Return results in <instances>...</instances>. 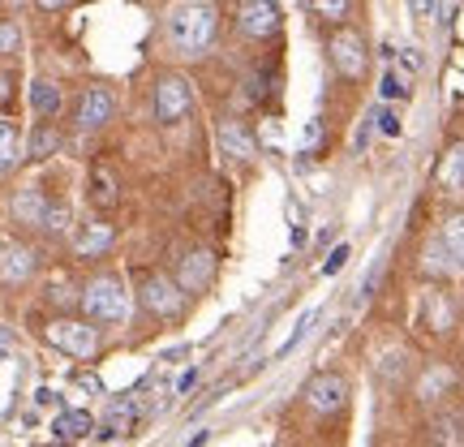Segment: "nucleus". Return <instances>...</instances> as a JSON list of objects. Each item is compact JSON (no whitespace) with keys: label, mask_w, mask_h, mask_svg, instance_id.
<instances>
[{"label":"nucleus","mask_w":464,"mask_h":447,"mask_svg":"<svg viewBox=\"0 0 464 447\" xmlns=\"http://www.w3.org/2000/svg\"><path fill=\"white\" fill-rule=\"evenodd\" d=\"M168 39L181 56H198V52L211 48L216 39V9L207 0H189V5H177L168 14Z\"/></svg>","instance_id":"obj_1"},{"label":"nucleus","mask_w":464,"mask_h":447,"mask_svg":"<svg viewBox=\"0 0 464 447\" xmlns=\"http://www.w3.org/2000/svg\"><path fill=\"white\" fill-rule=\"evenodd\" d=\"M82 310L91 323H121V318L130 315V293H125V284L116 280V276H100V280L86 284Z\"/></svg>","instance_id":"obj_2"},{"label":"nucleus","mask_w":464,"mask_h":447,"mask_svg":"<svg viewBox=\"0 0 464 447\" xmlns=\"http://www.w3.org/2000/svg\"><path fill=\"white\" fill-rule=\"evenodd\" d=\"M189 103H194V91H189V83H185V78L164 73V78L155 83V112H160V121H164V125H177V121L189 112Z\"/></svg>","instance_id":"obj_3"},{"label":"nucleus","mask_w":464,"mask_h":447,"mask_svg":"<svg viewBox=\"0 0 464 447\" xmlns=\"http://www.w3.org/2000/svg\"><path fill=\"white\" fill-rule=\"evenodd\" d=\"M48 340L56 348H65L73 357H91L95 348H100V332L91 327V323H73V318H61V323H52L48 327Z\"/></svg>","instance_id":"obj_4"},{"label":"nucleus","mask_w":464,"mask_h":447,"mask_svg":"<svg viewBox=\"0 0 464 447\" xmlns=\"http://www.w3.org/2000/svg\"><path fill=\"white\" fill-rule=\"evenodd\" d=\"M142 306H147L155 318H177L185 306V293L181 284L164 280V276H150L147 284H142Z\"/></svg>","instance_id":"obj_5"},{"label":"nucleus","mask_w":464,"mask_h":447,"mask_svg":"<svg viewBox=\"0 0 464 447\" xmlns=\"http://www.w3.org/2000/svg\"><path fill=\"white\" fill-rule=\"evenodd\" d=\"M344 400H348V383L340 379V374H314L310 387H305V404H310L314 413H335Z\"/></svg>","instance_id":"obj_6"},{"label":"nucleus","mask_w":464,"mask_h":447,"mask_svg":"<svg viewBox=\"0 0 464 447\" xmlns=\"http://www.w3.org/2000/svg\"><path fill=\"white\" fill-rule=\"evenodd\" d=\"M216 280V258L207 254V249H194V254H185L181 258V271H177V284H181V293H207Z\"/></svg>","instance_id":"obj_7"},{"label":"nucleus","mask_w":464,"mask_h":447,"mask_svg":"<svg viewBox=\"0 0 464 447\" xmlns=\"http://www.w3.org/2000/svg\"><path fill=\"white\" fill-rule=\"evenodd\" d=\"M332 61H335V69L344 73V78H362L365 73V44H362V34H353V31H340L332 39Z\"/></svg>","instance_id":"obj_8"},{"label":"nucleus","mask_w":464,"mask_h":447,"mask_svg":"<svg viewBox=\"0 0 464 447\" xmlns=\"http://www.w3.org/2000/svg\"><path fill=\"white\" fill-rule=\"evenodd\" d=\"M241 26H246V34H254V39L276 34L280 31V5H276V0H249L246 9H241Z\"/></svg>","instance_id":"obj_9"},{"label":"nucleus","mask_w":464,"mask_h":447,"mask_svg":"<svg viewBox=\"0 0 464 447\" xmlns=\"http://www.w3.org/2000/svg\"><path fill=\"white\" fill-rule=\"evenodd\" d=\"M112 121V91L91 86L82 100H78V130H100Z\"/></svg>","instance_id":"obj_10"},{"label":"nucleus","mask_w":464,"mask_h":447,"mask_svg":"<svg viewBox=\"0 0 464 447\" xmlns=\"http://www.w3.org/2000/svg\"><path fill=\"white\" fill-rule=\"evenodd\" d=\"M34 276V249L26 246H0V280L17 288V284H26Z\"/></svg>","instance_id":"obj_11"},{"label":"nucleus","mask_w":464,"mask_h":447,"mask_svg":"<svg viewBox=\"0 0 464 447\" xmlns=\"http://www.w3.org/2000/svg\"><path fill=\"white\" fill-rule=\"evenodd\" d=\"M14 216L17 224H39L44 228V216H48V199L39 194V189H22L14 199Z\"/></svg>","instance_id":"obj_12"},{"label":"nucleus","mask_w":464,"mask_h":447,"mask_svg":"<svg viewBox=\"0 0 464 447\" xmlns=\"http://www.w3.org/2000/svg\"><path fill=\"white\" fill-rule=\"evenodd\" d=\"M219 147L237 155V160H254V138L241 130V121H224L219 125Z\"/></svg>","instance_id":"obj_13"},{"label":"nucleus","mask_w":464,"mask_h":447,"mask_svg":"<svg viewBox=\"0 0 464 447\" xmlns=\"http://www.w3.org/2000/svg\"><path fill=\"white\" fill-rule=\"evenodd\" d=\"M52 434H56V439H65V443L82 439V434H91V413H82V409H69V413H61L56 422H52Z\"/></svg>","instance_id":"obj_14"},{"label":"nucleus","mask_w":464,"mask_h":447,"mask_svg":"<svg viewBox=\"0 0 464 447\" xmlns=\"http://www.w3.org/2000/svg\"><path fill=\"white\" fill-rule=\"evenodd\" d=\"M116 241V232H112V224H86L82 232H78V254H103V249Z\"/></svg>","instance_id":"obj_15"},{"label":"nucleus","mask_w":464,"mask_h":447,"mask_svg":"<svg viewBox=\"0 0 464 447\" xmlns=\"http://www.w3.org/2000/svg\"><path fill=\"white\" fill-rule=\"evenodd\" d=\"M31 108L39 116L61 112V86H56V83H44V78H39V83L31 86Z\"/></svg>","instance_id":"obj_16"},{"label":"nucleus","mask_w":464,"mask_h":447,"mask_svg":"<svg viewBox=\"0 0 464 447\" xmlns=\"http://www.w3.org/2000/svg\"><path fill=\"white\" fill-rule=\"evenodd\" d=\"M439 181L448 185L451 194H456V189H464V142L448 151V160H443V168H439Z\"/></svg>","instance_id":"obj_17"},{"label":"nucleus","mask_w":464,"mask_h":447,"mask_svg":"<svg viewBox=\"0 0 464 447\" xmlns=\"http://www.w3.org/2000/svg\"><path fill=\"white\" fill-rule=\"evenodd\" d=\"M91 202H95V207H103V211L121 202V199H116V185H112V177H108L103 168H95V172H91Z\"/></svg>","instance_id":"obj_18"},{"label":"nucleus","mask_w":464,"mask_h":447,"mask_svg":"<svg viewBox=\"0 0 464 447\" xmlns=\"http://www.w3.org/2000/svg\"><path fill=\"white\" fill-rule=\"evenodd\" d=\"M56 147H61V133L52 130V125H39V130L31 133V147H26V155H31V160H48Z\"/></svg>","instance_id":"obj_19"},{"label":"nucleus","mask_w":464,"mask_h":447,"mask_svg":"<svg viewBox=\"0 0 464 447\" xmlns=\"http://www.w3.org/2000/svg\"><path fill=\"white\" fill-rule=\"evenodd\" d=\"M426 310H430L434 332H448V327H451V318H456V310L448 306V297H443V293H430V297H426Z\"/></svg>","instance_id":"obj_20"},{"label":"nucleus","mask_w":464,"mask_h":447,"mask_svg":"<svg viewBox=\"0 0 464 447\" xmlns=\"http://www.w3.org/2000/svg\"><path fill=\"white\" fill-rule=\"evenodd\" d=\"M443 246L460 258V267H464V211L460 216H451L448 224H443Z\"/></svg>","instance_id":"obj_21"},{"label":"nucleus","mask_w":464,"mask_h":447,"mask_svg":"<svg viewBox=\"0 0 464 447\" xmlns=\"http://www.w3.org/2000/svg\"><path fill=\"white\" fill-rule=\"evenodd\" d=\"M14 160H17V138H14V130L0 121V172L14 164Z\"/></svg>","instance_id":"obj_22"},{"label":"nucleus","mask_w":464,"mask_h":447,"mask_svg":"<svg viewBox=\"0 0 464 447\" xmlns=\"http://www.w3.org/2000/svg\"><path fill=\"white\" fill-rule=\"evenodd\" d=\"M448 383H451V370H430V374H426V383H421V396L434 400L443 387H448Z\"/></svg>","instance_id":"obj_23"},{"label":"nucleus","mask_w":464,"mask_h":447,"mask_svg":"<svg viewBox=\"0 0 464 447\" xmlns=\"http://www.w3.org/2000/svg\"><path fill=\"white\" fill-rule=\"evenodd\" d=\"M310 323H314V310H305V315L297 318V327H293V335H288V340L280 345V357H284V353H293V348L301 345V335H305V327H310Z\"/></svg>","instance_id":"obj_24"},{"label":"nucleus","mask_w":464,"mask_h":447,"mask_svg":"<svg viewBox=\"0 0 464 447\" xmlns=\"http://www.w3.org/2000/svg\"><path fill=\"white\" fill-rule=\"evenodd\" d=\"M17 44H22V31H17L14 22H0V56L17 52Z\"/></svg>","instance_id":"obj_25"},{"label":"nucleus","mask_w":464,"mask_h":447,"mask_svg":"<svg viewBox=\"0 0 464 447\" xmlns=\"http://www.w3.org/2000/svg\"><path fill=\"white\" fill-rule=\"evenodd\" d=\"M318 17H327V22H340L348 14V0H314Z\"/></svg>","instance_id":"obj_26"},{"label":"nucleus","mask_w":464,"mask_h":447,"mask_svg":"<svg viewBox=\"0 0 464 447\" xmlns=\"http://www.w3.org/2000/svg\"><path fill=\"white\" fill-rule=\"evenodd\" d=\"M69 224V211H65V202H48V216H44V228L52 232H61Z\"/></svg>","instance_id":"obj_27"},{"label":"nucleus","mask_w":464,"mask_h":447,"mask_svg":"<svg viewBox=\"0 0 464 447\" xmlns=\"http://www.w3.org/2000/svg\"><path fill=\"white\" fill-rule=\"evenodd\" d=\"M348 254H353L348 246H335L332 254H327V263H323V276H335V271H340V267L348 263Z\"/></svg>","instance_id":"obj_28"},{"label":"nucleus","mask_w":464,"mask_h":447,"mask_svg":"<svg viewBox=\"0 0 464 447\" xmlns=\"http://www.w3.org/2000/svg\"><path fill=\"white\" fill-rule=\"evenodd\" d=\"M374 121H379V130L387 133V138H400V116L396 112H374Z\"/></svg>","instance_id":"obj_29"},{"label":"nucleus","mask_w":464,"mask_h":447,"mask_svg":"<svg viewBox=\"0 0 464 447\" xmlns=\"http://www.w3.org/2000/svg\"><path fill=\"white\" fill-rule=\"evenodd\" d=\"M404 91H409V86L400 83V73H387V78H382V95H387V100H400Z\"/></svg>","instance_id":"obj_30"},{"label":"nucleus","mask_w":464,"mask_h":447,"mask_svg":"<svg viewBox=\"0 0 464 447\" xmlns=\"http://www.w3.org/2000/svg\"><path fill=\"white\" fill-rule=\"evenodd\" d=\"M409 9H413V17H430L439 9V0H409Z\"/></svg>","instance_id":"obj_31"},{"label":"nucleus","mask_w":464,"mask_h":447,"mask_svg":"<svg viewBox=\"0 0 464 447\" xmlns=\"http://www.w3.org/2000/svg\"><path fill=\"white\" fill-rule=\"evenodd\" d=\"M400 61H404V69H413V73H417V69H421V52H417V48H404V56H400Z\"/></svg>","instance_id":"obj_32"},{"label":"nucleus","mask_w":464,"mask_h":447,"mask_svg":"<svg viewBox=\"0 0 464 447\" xmlns=\"http://www.w3.org/2000/svg\"><path fill=\"white\" fill-rule=\"evenodd\" d=\"M370 121H374V116H365V121H362V130H357V142H353L357 151H362V147H365V138H370Z\"/></svg>","instance_id":"obj_33"},{"label":"nucleus","mask_w":464,"mask_h":447,"mask_svg":"<svg viewBox=\"0 0 464 447\" xmlns=\"http://www.w3.org/2000/svg\"><path fill=\"white\" fill-rule=\"evenodd\" d=\"M44 9H61V5H69V0H39Z\"/></svg>","instance_id":"obj_34"},{"label":"nucleus","mask_w":464,"mask_h":447,"mask_svg":"<svg viewBox=\"0 0 464 447\" xmlns=\"http://www.w3.org/2000/svg\"><path fill=\"white\" fill-rule=\"evenodd\" d=\"M5 340H9V332H5V327H0V345H5Z\"/></svg>","instance_id":"obj_35"},{"label":"nucleus","mask_w":464,"mask_h":447,"mask_svg":"<svg viewBox=\"0 0 464 447\" xmlns=\"http://www.w3.org/2000/svg\"><path fill=\"white\" fill-rule=\"evenodd\" d=\"M288 5H297V0H288Z\"/></svg>","instance_id":"obj_36"}]
</instances>
